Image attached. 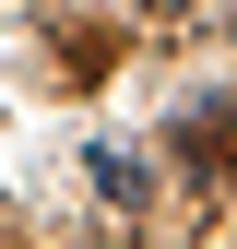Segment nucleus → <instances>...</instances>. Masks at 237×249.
<instances>
[{"instance_id":"f257e3e1","label":"nucleus","mask_w":237,"mask_h":249,"mask_svg":"<svg viewBox=\"0 0 237 249\" xmlns=\"http://www.w3.org/2000/svg\"><path fill=\"white\" fill-rule=\"evenodd\" d=\"M178 166H190V190H225L237 178V107H190L178 119Z\"/></svg>"},{"instance_id":"f03ea898","label":"nucleus","mask_w":237,"mask_h":249,"mask_svg":"<svg viewBox=\"0 0 237 249\" xmlns=\"http://www.w3.org/2000/svg\"><path fill=\"white\" fill-rule=\"evenodd\" d=\"M59 59H71V71H107L118 36H107V24H59Z\"/></svg>"},{"instance_id":"7ed1b4c3","label":"nucleus","mask_w":237,"mask_h":249,"mask_svg":"<svg viewBox=\"0 0 237 249\" xmlns=\"http://www.w3.org/2000/svg\"><path fill=\"white\" fill-rule=\"evenodd\" d=\"M95 190L131 213V202H142V154H118V142H107V154H95Z\"/></svg>"}]
</instances>
